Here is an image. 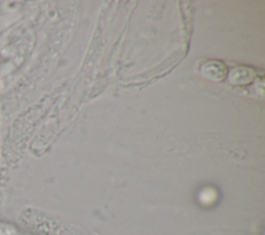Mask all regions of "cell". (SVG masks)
Returning <instances> with one entry per match:
<instances>
[{
	"instance_id": "obj_1",
	"label": "cell",
	"mask_w": 265,
	"mask_h": 235,
	"mask_svg": "<svg viewBox=\"0 0 265 235\" xmlns=\"http://www.w3.org/2000/svg\"><path fill=\"white\" fill-rule=\"evenodd\" d=\"M198 70L204 78L214 82L223 81L227 75L226 66L218 60H207L200 63Z\"/></svg>"
},
{
	"instance_id": "obj_2",
	"label": "cell",
	"mask_w": 265,
	"mask_h": 235,
	"mask_svg": "<svg viewBox=\"0 0 265 235\" xmlns=\"http://www.w3.org/2000/svg\"><path fill=\"white\" fill-rule=\"evenodd\" d=\"M255 70L249 67H236L229 74L228 80L232 85H245L255 79Z\"/></svg>"
},
{
	"instance_id": "obj_3",
	"label": "cell",
	"mask_w": 265,
	"mask_h": 235,
	"mask_svg": "<svg viewBox=\"0 0 265 235\" xmlns=\"http://www.w3.org/2000/svg\"><path fill=\"white\" fill-rule=\"evenodd\" d=\"M0 235H15V230L9 226H0Z\"/></svg>"
}]
</instances>
